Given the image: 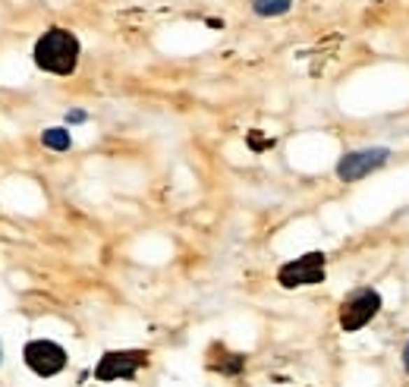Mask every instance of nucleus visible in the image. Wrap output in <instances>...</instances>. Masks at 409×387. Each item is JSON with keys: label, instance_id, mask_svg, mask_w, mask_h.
<instances>
[{"label": "nucleus", "instance_id": "f257e3e1", "mask_svg": "<svg viewBox=\"0 0 409 387\" xmlns=\"http://www.w3.org/2000/svg\"><path fill=\"white\" fill-rule=\"evenodd\" d=\"M79 54L82 45L69 29H48L41 38L31 48V60H35L38 70L50 73V76H73L76 66H79Z\"/></svg>", "mask_w": 409, "mask_h": 387}, {"label": "nucleus", "instance_id": "f03ea898", "mask_svg": "<svg viewBox=\"0 0 409 387\" xmlns=\"http://www.w3.org/2000/svg\"><path fill=\"white\" fill-rule=\"evenodd\" d=\"M381 305H384L381 293L371 290V286H362V290L350 293V296L343 299V305H340V328H343L346 334H356V330H362L365 324L381 312Z\"/></svg>", "mask_w": 409, "mask_h": 387}, {"label": "nucleus", "instance_id": "7ed1b4c3", "mask_svg": "<svg viewBox=\"0 0 409 387\" xmlns=\"http://www.w3.org/2000/svg\"><path fill=\"white\" fill-rule=\"evenodd\" d=\"M324 268H327V258L324 252H306L299 255V258L287 261V265L277 271V284L283 286V290H299V286H315L324 280Z\"/></svg>", "mask_w": 409, "mask_h": 387}, {"label": "nucleus", "instance_id": "20e7f679", "mask_svg": "<svg viewBox=\"0 0 409 387\" xmlns=\"http://www.w3.org/2000/svg\"><path fill=\"white\" fill-rule=\"evenodd\" d=\"M148 365V353L145 349H110L98 359L94 365V378L98 381H132L138 368Z\"/></svg>", "mask_w": 409, "mask_h": 387}, {"label": "nucleus", "instance_id": "39448f33", "mask_svg": "<svg viewBox=\"0 0 409 387\" xmlns=\"http://www.w3.org/2000/svg\"><path fill=\"white\" fill-rule=\"evenodd\" d=\"M22 362L38 374V378H54L66 368L69 356L60 343L54 340H29L22 346Z\"/></svg>", "mask_w": 409, "mask_h": 387}, {"label": "nucleus", "instance_id": "423d86ee", "mask_svg": "<svg viewBox=\"0 0 409 387\" xmlns=\"http://www.w3.org/2000/svg\"><path fill=\"white\" fill-rule=\"evenodd\" d=\"M390 158V148L375 145V148H356V152H346L337 161V180L343 183H356V180L368 177V173L381 170Z\"/></svg>", "mask_w": 409, "mask_h": 387}, {"label": "nucleus", "instance_id": "0eeeda50", "mask_svg": "<svg viewBox=\"0 0 409 387\" xmlns=\"http://www.w3.org/2000/svg\"><path fill=\"white\" fill-rule=\"evenodd\" d=\"M208 368H214V372H220V374H239L243 372V365H245V359L239 353H227L224 346H217V343H214L211 349H208Z\"/></svg>", "mask_w": 409, "mask_h": 387}, {"label": "nucleus", "instance_id": "6e6552de", "mask_svg": "<svg viewBox=\"0 0 409 387\" xmlns=\"http://www.w3.org/2000/svg\"><path fill=\"white\" fill-rule=\"evenodd\" d=\"M293 10V0H252V13L261 20H277Z\"/></svg>", "mask_w": 409, "mask_h": 387}, {"label": "nucleus", "instance_id": "1a4fd4ad", "mask_svg": "<svg viewBox=\"0 0 409 387\" xmlns=\"http://www.w3.org/2000/svg\"><path fill=\"white\" fill-rule=\"evenodd\" d=\"M41 145L50 148V152H69L73 148V136H69L66 126H50L41 133Z\"/></svg>", "mask_w": 409, "mask_h": 387}, {"label": "nucleus", "instance_id": "9d476101", "mask_svg": "<svg viewBox=\"0 0 409 387\" xmlns=\"http://www.w3.org/2000/svg\"><path fill=\"white\" fill-rule=\"evenodd\" d=\"M85 120H88V114H85V110H79V108H73L66 114V123H85Z\"/></svg>", "mask_w": 409, "mask_h": 387}, {"label": "nucleus", "instance_id": "9b49d317", "mask_svg": "<svg viewBox=\"0 0 409 387\" xmlns=\"http://www.w3.org/2000/svg\"><path fill=\"white\" fill-rule=\"evenodd\" d=\"M403 368L409 372V340H406V346H403Z\"/></svg>", "mask_w": 409, "mask_h": 387}]
</instances>
